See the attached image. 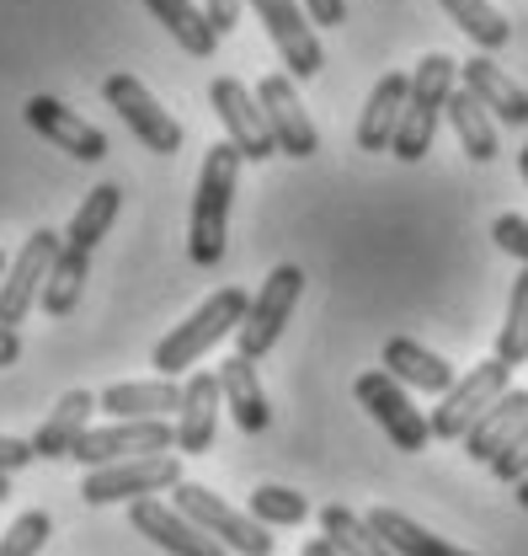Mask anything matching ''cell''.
<instances>
[{
    "label": "cell",
    "mask_w": 528,
    "mask_h": 556,
    "mask_svg": "<svg viewBox=\"0 0 528 556\" xmlns=\"http://www.w3.org/2000/svg\"><path fill=\"white\" fill-rule=\"evenodd\" d=\"M118 208H124V188H113V182L91 188L86 204L75 208V219H69L65 236H60V257H54V268H49V278H43V294H38V305H43L49 316H69V311L80 305V289H86V274H91V257H96L102 236L113 230Z\"/></svg>",
    "instance_id": "1"
},
{
    "label": "cell",
    "mask_w": 528,
    "mask_h": 556,
    "mask_svg": "<svg viewBox=\"0 0 528 556\" xmlns=\"http://www.w3.org/2000/svg\"><path fill=\"white\" fill-rule=\"evenodd\" d=\"M235 182H241V155L224 144H208L198 172V193H193V236H188V257L198 268H214L230 247V208H235Z\"/></svg>",
    "instance_id": "2"
},
{
    "label": "cell",
    "mask_w": 528,
    "mask_h": 556,
    "mask_svg": "<svg viewBox=\"0 0 528 556\" xmlns=\"http://www.w3.org/2000/svg\"><path fill=\"white\" fill-rule=\"evenodd\" d=\"M246 305H252V294H246V289H235V283L214 289V294L203 300V305L188 316V321H182V327H171V332L155 343V369H160L166 380L188 375V369L198 364L208 348L224 343V338L246 321Z\"/></svg>",
    "instance_id": "3"
},
{
    "label": "cell",
    "mask_w": 528,
    "mask_h": 556,
    "mask_svg": "<svg viewBox=\"0 0 528 556\" xmlns=\"http://www.w3.org/2000/svg\"><path fill=\"white\" fill-rule=\"evenodd\" d=\"M460 86V65L449 54H427L422 65L411 70V86H405V113H400V129L390 155L416 166L427 150H433V135H438V118H443V102L449 91Z\"/></svg>",
    "instance_id": "4"
},
{
    "label": "cell",
    "mask_w": 528,
    "mask_h": 556,
    "mask_svg": "<svg viewBox=\"0 0 528 556\" xmlns=\"http://www.w3.org/2000/svg\"><path fill=\"white\" fill-rule=\"evenodd\" d=\"M188 525H198L203 535L214 541V546H224V552L235 556H272V530H262L252 514H241V508H230L219 492H208L198 482H177V503H171Z\"/></svg>",
    "instance_id": "5"
},
{
    "label": "cell",
    "mask_w": 528,
    "mask_h": 556,
    "mask_svg": "<svg viewBox=\"0 0 528 556\" xmlns=\"http://www.w3.org/2000/svg\"><path fill=\"white\" fill-rule=\"evenodd\" d=\"M352 396H358V407H363V413L385 428V439H390L396 450H405V455H422V450L433 444L427 413L411 402V391H405V386H396L385 369H369V375H358Z\"/></svg>",
    "instance_id": "6"
},
{
    "label": "cell",
    "mask_w": 528,
    "mask_h": 556,
    "mask_svg": "<svg viewBox=\"0 0 528 556\" xmlns=\"http://www.w3.org/2000/svg\"><path fill=\"white\" fill-rule=\"evenodd\" d=\"M299 294H305V274L294 268V263H283V268H272L267 283L257 289V300L246 305V321L235 327V338H241V358H267L278 338H283V327H288V316H294V305H299Z\"/></svg>",
    "instance_id": "7"
},
{
    "label": "cell",
    "mask_w": 528,
    "mask_h": 556,
    "mask_svg": "<svg viewBox=\"0 0 528 556\" xmlns=\"http://www.w3.org/2000/svg\"><path fill=\"white\" fill-rule=\"evenodd\" d=\"M513 369L502 364V358H486V364H475L464 380H454L449 391H443V402L433 407V417H427V428H433V439H464L480 417H486V407L497 402V396H507L513 386Z\"/></svg>",
    "instance_id": "8"
},
{
    "label": "cell",
    "mask_w": 528,
    "mask_h": 556,
    "mask_svg": "<svg viewBox=\"0 0 528 556\" xmlns=\"http://www.w3.org/2000/svg\"><path fill=\"white\" fill-rule=\"evenodd\" d=\"M182 482V460L177 455H139V460H118V466H96L86 471L80 497L91 508H107V503H144L155 492Z\"/></svg>",
    "instance_id": "9"
},
{
    "label": "cell",
    "mask_w": 528,
    "mask_h": 556,
    "mask_svg": "<svg viewBox=\"0 0 528 556\" xmlns=\"http://www.w3.org/2000/svg\"><path fill=\"white\" fill-rule=\"evenodd\" d=\"M102 97H107V108L129 124V135L144 144V150H155V155H177L182 150V124L150 97V86L139 80V75H107L102 80Z\"/></svg>",
    "instance_id": "10"
},
{
    "label": "cell",
    "mask_w": 528,
    "mask_h": 556,
    "mask_svg": "<svg viewBox=\"0 0 528 556\" xmlns=\"http://www.w3.org/2000/svg\"><path fill=\"white\" fill-rule=\"evenodd\" d=\"M171 450H177V428L166 417L160 422H102V428H86V439L75 444L69 460L96 471V466H118V460H139V455H171Z\"/></svg>",
    "instance_id": "11"
},
{
    "label": "cell",
    "mask_w": 528,
    "mask_h": 556,
    "mask_svg": "<svg viewBox=\"0 0 528 556\" xmlns=\"http://www.w3.org/2000/svg\"><path fill=\"white\" fill-rule=\"evenodd\" d=\"M257 16H262L267 38L278 43V54H283V75L299 86V80H321V70H326V54H321V38H315V27L305 22V11H299V0H246Z\"/></svg>",
    "instance_id": "12"
},
{
    "label": "cell",
    "mask_w": 528,
    "mask_h": 556,
    "mask_svg": "<svg viewBox=\"0 0 528 556\" xmlns=\"http://www.w3.org/2000/svg\"><path fill=\"white\" fill-rule=\"evenodd\" d=\"M54 257H60V230H33V236L22 241L16 263L0 278V327H5V332H16V327L27 321L33 300L43 294V278L54 268Z\"/></svg>",
    "instance_id": "13"
},
{
    "label": "cell",
    "mask_w": 528,
    "mask_h": 556,
    "mask_svg": "<svg viewBox=\"0 0 528 556\" xmlns=\"http://www.w3.org/2000/svg\"><path fill=\"white\" fill-rule=\"evenodd\" d=\"M257 108H262L267 135L278 144V155L310 161L321 150V129L310 124V113H305V102H299V91H294L288 75H262L257 80Z\"/></svg>",
    "instance_id": "14"
},
{
    "label": "cell",
    "mask_w": 528,
    "mask_h": 556,
    "mask_svg": "<svg viewBox=\"0 0 528 556\" xmlns=\"http://www.w3.org/2000/svg\"><path fill=\"white\" fill-rule=\"evenodd\" d=\"M208 102H214V113H219V124H224V135H230V150H235L241 161H267V155H278V144L267 135L262 108H257V91H246L235 75H214Z\"/></svg>",
    "instance_id": "15"
},
{
    "label": "cell",
    "mask_w": 528,
    "mask_h": 556,
    "mask_svg": "<svg viewBox=\"0 0 528 556\" xmlns=\"http://www.w3.org/2000/svg\"><path fill=\"white\" fill-rule=\"evenodd\" d=\"M22 118L49 139V144H60L65 155H75V161H102V155H107V135H102L96 124H86L80 113H69L60 97H27Z\"/></svg>",
    "instance_id": "16"
},
{
    "label": "cell",
    "mask_w": 528,
    "mask_h": 556,
    "mask_svg": "<svg viewBox=\"0 0 528 556\" xmlns=\"http://www.w3.org/2000/svg\"><path fill=\"white\" fill-rule=\"evenodd\" d=\"M129 525L150 541V546H160L166 556H230L224 546H214L198 525H188L171 503H155V497L129 503Z\"/></svg>",
    "instance_id": "17"
},
{
    "label": "cell",
    "mask_w": 528,
    "mask_h": 556,
    "mask_svg": "<svg viewBox=\"0 0 528 556\" xmlns=\"http://www.w3.org/2000/svg\"><path fill=\"white\" fill-rule=\"evenodd\" d=\"M182 407V386L177 380H124V386H107L96 396V413H107V422H171Z\"/></svg>",
    "instance_id": "18"
},
{
    "label": "cell",
    "mask_w": 528,
    "mask_h": 556,
    "mask_svg": "<svg viewBox=\"0 0 528 556\" xmlns=\"http://www.w3.org/2000/svg\"><path fill=\"white\" fill-rule=\"evenodd\" d=\"M460 80L464 91L497 118V124H507V129H524L528 124V91L507 75L502 65H491V54H475V60H464L460 65Z\"/></svg>",
    "instance_id": "19"
},
{
    "label": "cell",
    "mask_w": 528,
    "mask_h": 556,
    "mask_svg": "<svg viewBox=\"0 0 528 556\" xmlns=\"http://www.w3.org/2000/svg\"><path fill=\"white\" fill-rule=\"evenodd\" d=\"M214 380H219V402L230 407L241 433H267L272 428V407H267V391H262V380H257V364L252 358H241V353L224 358L214 369Z\"/></svg>",
    "instance_id": "20"
},
{
    "label": "cell",
    "mask_w": 528,
    "mask_h": 556,
    "mask_svg": "<svg viewBox=\"0 0 528 556\" xmlns=\"http://www.w3.org/2000/svg\"><path fill=\"white\" fill-rule=\"evenodd\" d=\"M91 413H96V396H91V391H65V396L54 402L49 422L27 439V444H33V460H69L75 444H80L86 428H91Z\"/></svg>",
    "instance_id": "21"
},
{
    "label": "cell",
    "mask_w": 528,
    "mask_h": 556,
    "mask_svg": "<svg viewBox=\"0 0 528 556\" xmlns=\"http://www.w3.org/2000/svg\"><path fill=\"white\" fill-rule=\"evenodd\" d=\"M385 375L405 391H427V396H443L454 386V364L438 358L433 348H422L416 338H390L385 343Z\"/></svg>",
    "instance_id": "22"
},
{
    "label": "cell",
    "mask_w": 528,
    "mask_h": 556,
    "mask_svg": "<svg viewBox=\"0 0 528 556\" xmlns=\"http://www.w3.org/2000/svg\"><path fill=\"white\" fill-rule=\"evenodd\" d=\"M524 422H528V391H518V386H513V391H507V396H497V402L486 407V417H480V422H475V428L460 439L464 455H469L475 466H491Z\"/></svg>",
    "instance_id": "23"
},
{
    "label": "cell",
    "mask_w": 528,
    "mask_h": 556,
    "mask_svg": "<svg viewBox=\"0 0 528 556\" xmlns=\"http://www.w3.org/2000/svg\"><path fill=\"white\" fill-rule=\"evenodd\" d=\"M219 380L214 375H193L188 386H182V407H177V450L182 455H208V444H214V422H219Z\"/></svg>",
    "instance_id": "24"
},
{
    "label": "cell",
    "mask_w": 528,
    "mask_h": 556,
    "mask_svg": "<svg viewBox=\"0 0 528 556\" xmlns=\"http://www.w3.org/2000/svg\"><path fill=\"white\" fill-rule=\"evenodd\" d=\"M405 86L411 75L405 70H390L374 80L369 102H363V118H358V150H390L400 129V113H405Z\"/></svg>",
    "instance_id": "25"
},
{
    "label": "cell",
    "mask_w": 528,
    "mask_h": 556,
    "mask_svg": "<svg viewBox=\"0 0 528 556\" xmlns=\"http://www.w3.org/2000/svg\"><path fill=\"white\" fill-rule=\"evenodd\" d=\"M369 530L390 546V556H475V552H464V546H449V541L433 535V530H422V525L405 519L400 508H374V514H369Z\"/></svg>",
    "instance_id": "26"
},
{
    "label": "cell",
    "mask_w": 528,
    "mask_h": 556,
    "mask_svg": "<svg viewBox=\"0 0 528 556\" xmlns=\"http://www.w3.org/2000/svg\"><path fill=\"white\" fill-rule=\"evenodd\" d=\"M443 113H449V124H454V135H460V144H464V155H469V161H480V166H486V161H497V150H502V144H497V124H491V113H486L464 86L449 91Z\"/></svg>",
    "instance_id": "27"
},
{
    "label": "cell",
    "mask_w": 528,
    "mask_h": 556,
    "mask_svg": "<svg viewBox=\"0 0 528 556\" xmlns=\"http://www.w3.org/2000/svg\"><path fill=\"white\" fill-rule=\"evenodd\" d=\"M144 5H150V16H155V22H166V33H171L193 60H214L219 33L208 27L203 5H193V0H144Z\"/></svg>",
    "instance_id": "28"
},
{
    "label": "cell",
    "mask_w": 528,
    "mask_h": 556,
    "mask_svg": "<svg viewBox=\"0 0 528 556\" xmlns=\"http://www.w3.org/2000/svg\"><path fill=\"white\" fill-rule=\"evenodd\" d=\"M321 541H326L336 556H390V546L369 530V519L352 514L347 503H326V508H321Z\"/></svg>",
    "instance_id": "29"
},
{
    "label": "cell",
    "mask_w": 528,
    "mask_h": 556,
    "mask_svg": "<svg viewBox=\"0 0 528 556\" xmlns=\"http://www.w3.org/2000/svg\"><path fill=\"white\" fill-rule=\"evenodd\" d=\"M246 514H252L262 530H294V525H305V519H310V497H305V492H294V486L262 482L257 492H252Z\"/></svg>",
    "instance_id": "30"
},
{
    "label": "cell",
    "mask_w": 528,
    "mask_h": 556,
    "mask_svg": "<svg viewBox=\"0 0 528 556\" xmlns=\"http://www.w3.org/2000/svg\"><path fill=\"white\" fill-rule=\"evenodd\" d=\"M438 5H443V11L460 22V27L475 38V43H480V49H486V54H491V49H502V43L513 38L507 16H502L491 0H438Z\"/></svg>",
    "instance_id": "31"
},
{
    "label": "cell",
    "mask_w": 528,
    "mask_h": 556,
    "mask_svg": "<svg viewBox=\"0 0 528 556\" xmlns=\"http://www.w3.org/2000/svg\"><path fill=\"white\" fill-rule=\"evenodd\" d=\"M491 358H502L507 369L528 364V268L518 274L513 294H507V321H502V332H497V353H491Z\"/></svg>",
    "instance_id": "32"
},
{
    "label": "cell",
    "mask_w": 528,
    "mask_h": 556,
    "mask_svg": "<svg viewBox=\"0 0 528 556\" xmlns=\"http://www.w3.org/2000/svg\"><path fill=\"white\" fill-rule=\"evenodd\" d=\"M49 535H54V519H49L43 508H27V514L0 535V556H38Z\"/></svg>",
    "instance_id": "33"
},
{
    "label": "cell",
    "mask_w": 528,
    "mask_h": 556,
    "mask_svg": "<svg viewBox=\"0 0 528 556\" xmlns=\"http://www.w3.org/2000/svg\"><path fill=\"white\" fill-rule=\"evenodd\" d=\"M491 477H502V482H513V486L528 477V422L513 433V439H507V450L491 460Z\"/></svg>",
    "instance_id": "34"
},
{
    "label": "cell",
    "mask_w": 528,
    "mask_h": 556,
    "mask_svg": "<svg viewBox=\"0 0 528 556\" xmlns=\"http://www.w3.org/2000/svg\"><path fill=\"white\" fill-rule=\"evenodd\" d=\"M491 236H497V247H502L507 257H518V263L528 268V219L524 214H497Z\"/></svg>",
    "instance_id": "35"
},
{
    "label": "cell",
    "mask_w": 528,
    "mask_h": 556,
    "mask_svg": "<svg viewBox=\"0 0 528 556\" xmlns=\"http://www.w3.org/2000/svg\"><path fill=\"white\" fill-rule=\"evenodd\" d=\"M241 5H246V0H203V16H208V27L224 38V33H235V22H241Z\"/></svg>",
    "instance_id": "36"
},
{
    "label": "cell",
    "mask_w": 528,
    "mask_h": 556,
    "mask_svg": "<svg viewBox=\"0 0 528 556\" xmlns=\"http://www.w3.org/2000/svg\"><path fill=\"white\" fill-rule=\"evenodd\" d=\"M305 22H321V27H342L347 22V0H299Z\"/></svg>",
    "instance_id": "37"
},
{
    "label": "cell",
    "mask_w": 528,
    "mask_h": 556,
    "mask_svg": "<svg viewBox=\"0 0 528 556\" xmlns=\"http://www.w3.org/2000/svg\"><path fill=\"white\" fill-rule=\"evenodd\" d=\"M27 466H33V444H27V439L0 433V471L11 477V471H27Z\"/></svg>",
    "instance_id": "38"
},
{
    "label": "cell",
    "mask_w": 528,
    "mask_h": 556,
    "mask_svg": "<svg viewBox=\"0 0 528 556\" xmlns=\"http://www.w3.org/2000/svg\"><path fill=\"white\" fill-rule=\"evenodd\" d=\"M11 364H22V332L0 327V369H11Z\"/></svg>",
    "instance_id": "39"
},
{
    "label": "cell",
    "mask_w": 528,
    "mask_h": 556,
    "mask_svg": "<svg viewBox=\"0 0 528 556\" xmlns=\"http://www.w3.org/2000/svg\"><path fill=\"white\" fill-rule=\"evenodd\" d=\"M299 556H336V552H331L326 541H321V535H315V541H305V552H299Z\"/></svg>",
    "instance_id": "40"
},
{
    "label": "cell",
    "mask_w": 528,
    "mask_h": 556,
    "mask_svg": "<svg viewBox=\"0 0 528 556\" xmlns=\"http://www.w3.org/2000/svg\"><path fill=\"white\" fill-rule=\"evenodd\" d=\"M5 497H11V477L0 471V503H5Z\"/></svg>",
    "instance_id": "41"
},
{
    "label": "cell",
    "mask_w": 528,
    "mask_h": 556,
    "mask_svg": "<svg viewBox=\"0 0 528 556\" xmlns=\"http://www.w3.org/2000/svg\"><path fill=\"white\" fill-rule=\"evenodd\" d=\"M518 172H524V182H528V144L518 150Z\"/></svg>",
    "instance_id": "42"
},
{
    "label": "cell",
    "mask_w": 528,
    "mask_h": 556,
    "mask_svg": "<svg viewBox=\"0 0 528 556\" xmlns=\"http://www.w3.org/2000/svg\"><path fill=\"white\" fill-rule=\"evenodd\" d=\"M518 503H524V508H528V477H524V482H518Z\"/></svg>",
    "instance_id": "43"
},
{
    "label": "cell",
    "mask_w": 528,
    "mask_h": 556,
    "mask_svg": "<svg viewBox=\"0 0 528 556\" xmlns=\"http://www.w3.org/2000/svg\"><path fill=\"white\" fill-rule=\"evenodd\" d=\"M0 278H5V252H0Z\"/></svg>",
    "instance_id": "44"
}]
</instances>
